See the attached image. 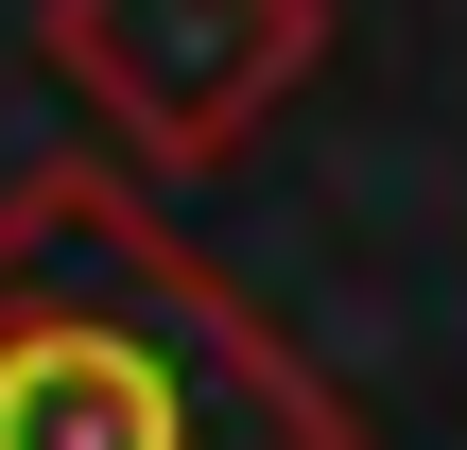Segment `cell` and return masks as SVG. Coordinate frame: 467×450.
<instances>
[{"mask_svg":"<svg viewBox=\"0 0 467 450\" xmlns=\"http://www.w3.org/2000/svg\"><path fill=\"white\" fill-rule=\"evenodd\" d=\"M0 450H364L329 364L277 347L104 156L0 191Z\"/></svg>","mask_w":467,"mask_h":450,"instance_id":"6da1fadb","label":"cell"},{"mask_svg":"<svg viewBox=\"0 0 467 450\" xmlns=\"http://www.w3.org/2000/svg\"><path fill=\"white\" fill-rule=\"evenodd\" d=\"M52 87L139 173H225L329 52V0H35Z\"/></svg>","mask_w":467,"mask_h":450,"instance_id":"7a4b0ae2","label":"cell"}]
</instances>
